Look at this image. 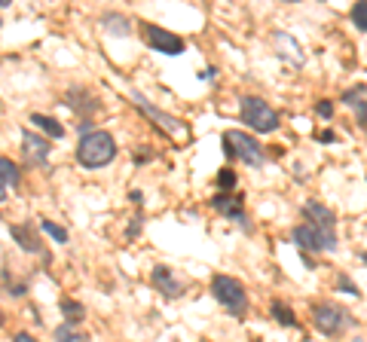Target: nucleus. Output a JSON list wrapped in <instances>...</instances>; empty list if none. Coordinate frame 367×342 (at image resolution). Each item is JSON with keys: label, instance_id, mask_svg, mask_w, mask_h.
Wrapping results in <instances>:
<instances>
[{"label": "nucleus", "instance_id": "1", "mask_svg": "<svg viewBox=\"0 0 367 342\" xmlns=\"http://www.w3.org/2000/svg\"><path fill=\"white\" fill-rule=\"evenodd\" d=\"M117 159V141L108 132H89L80 134L77 144V162L83 168H104Z\"/></svg>", "mask_w": 367, "mask_h": 342}, {"label": "nucleus", "instance_id": "2", "mask_svg": "<svg viewBox=\"0 0 367 342\" xmlns=\"http://www.w3.org/2000/svg\"><path fill=\"white\" fill-rule=\"evenodd\" d=\"M211 296H215L227 312H232L236 318L248 315V294H245L242 281H236L232 275H215L211 278Z\"/></svg>", "mask_w": 367, "mask_h": 342}, {"label": "nucleus", "instance_id": "3", "mask_svg": "<svg viewBox=\"0 0 367 342\" xmlns=\"http://www.w3.org/2000/svg\"><path fill=\"white\" fill-rule=\"evenodd\" d=\"M224 156L245 162V165H251V168H260L266 162V153H264V147L257 144V138H251V134H245V132L224 134Z\"/></svg>", "mask_w": 367, "mask_h": 342}, {"label": "nucleus", "instance_id": "4", "mask_svg": "<svg viewBox=\"0 0 367 342\" xmlns=\"http://www.w3.org/2000/svg\"><path fill=\"white\" fill-rule=\"evenodd\" d=\"M313 324H315V330L324 333V336H340L343 330H349L355 321H352V315L343 309V305H337V303H315L313 305Z\"/></svg>", "mask_w": 367, "mask_h": 342}, {"label": "nucleus", "instance_id": "5", "mask_svg": "<svg viewBox=\"0 0 367 342\" xmlns=\"http://www.w3.org/2000/svg\"><path fill=\"white\" fill-rule=\"evenodd\" d=\"M242 123L251 125L254 132H260V134H270V132L279 128V113H275L264 98L245 95L242 98Z\"/></svg>", "mask_w": 367, "mask_h": 342}, {"label": "nucleus", "instance_id": "6", "mask_svg": "<svg viewBox=\"0 0 367 342\" xmlns=\"http://www.w3.org/2000/svg\"><path fill=\"white\" fill-rule=\"evenodd\" d=\"M303 217H306L309 230H315L337 251V217H334V211L321 202H306L303 205Z\"/></svg>", "mask_w": 367, "mask_h": 342}, {"label": "nucleus", "instance_id": "7", "mask_svg": "<svg viewBox=\"0 0 367 342\" xmlns=\"http://www.w3.org/2000/svg\"><path fill=\"white\" fill-rule=\"evenodd\" d=\"M132 104H135L138 110L144 113V117H150L153 123H157V128H162L166 134H172L175 141H184V138H187V125H184L178 117H172V113H166V110H159V107H153L144 95H141V92H132Z\"/></svg>", "mask_w": 367, "mask_h": 342}, {"label": "nucleus", "instance_id": "8", "mask_svg": "<svg viewBox=\"0 0 367 342\" xmlns=\"http://www.w3.org/2000/svg\"><path fill=\"white\" fill-rule=\"evenodd\" d=\"M144 40H147V46L157 49V52H162V55H181L184 52V37L166 31V28L144 25Z\"/></svg>", "mask_w": 367, "mask_h": 342}, {"label": "nucleus", "instance_id": "9", "mask_svg": "<svg viewBox=\"0 0 367 342\" xmlns=\"http://www.w3.org/2000/svg\"><path fill=\"white\" fill-rule=\"evenodd\" d=\"M211 205H215V211H221L227 220L232 223H239L245 232H251V223H248V214H245V205L239 196H230V192H217L215 199H211Z\"/></svg>", "mask_w": 367, "mask_h": 342}, {"label": "nucleus", "instance_id": "10", "mask_svg": "<svg viewBox=\"0 0 367 342\" xmlns=\"http://www.w3.org/2000/svg\"><path fill=\"white\" fill-rule=\"evenodd\" d=\"M49 141L46 138H40V134H34L31 128H25L22 132V156H25V162L31 168H37V165H46L49 162Z\"/></svg>", "mask_w": 367, "mask_h": 342}, {"label": "nucleus", "instance_id": "11", "mask_svg": "<svg viewBox=\"0 0 367 342\" xmlns=\"http://www.w3.org/2000/svg\"><path fill=\"white\" fill-rule=\"evenodd\" d=\"M291 235H294V241H297L300 254H306V256H309V254H324V251H334V248H330L328 241H324V239H321V235L315 232V230H309L306 223H300V226H297V230H294Z\"/></svg>", "mask_w": 367, "mask_h": 342}, {"label": "nucleus", "instance_id": "12", "mask_svg": "<svg viewBox=\"0 0 367 342\" xmlns=\"http://www.w3.org/2000/svg\"><path fill=\"white\" fill-rule=\"evenodd\" d=\"M10 235L19 241V248H22L25 254H43V245H40V239H37V232H34L31 223H12L10 226ZM46 260H49V256H46Z\"/></svg>", "mask_w": 367, "mask_h": 342}, {"label": "nucleus", "instance_id": "13", "mask_svg": "<svg viewBox=\"0 0 367 342\" xmlns=\"http://www.w3.org/2000/svg\"><path fill=\"white\" fill-rule=\"evenodd\" d=\"M153 284H157L159 294L168 296V299L184 296V281H178V278H175V272H172L168 266H157V269H153Z\"/></svg>", "mask_w": 367, "mask_h": 342}, {"label": "nucleus", "instance_id": "14", "mask_svg": "<svg viewBox=\"0 0 367 342\" xmlns=\"http://www.w3.org/2000/svg\"><path fill=\"white\" fill-rule=\"evenodd\" d=\"M68 107L70 110H77V113H86V117H92V113L98 110V101L89 95L83 86H74V89L68 92Z\"/></svg>", "mask_w": 367, "mask_h": 342}, {"label": "nucleus", "instance_id": "15", "mask_svg": "<svg viewBox=\"0 0 367 342\" xmlns=\"http://www.w3.org/2000/svg\"><path fill=\"white\" fill-rule=\"evenodd\" d=\"M364 95H367V89H364V83H358L355 89H349L343 95V101L352 107V110L358 113V128H364L367 125V104H364Z\"/></svg>", "mask_w": 367, "mask_h": 342}, {"label": "nucleus", "instance_id": "16", "mask_svg": "<svg viewBox=\"0 0 367 342\" xmlns=\"http://www.w3.org/2000/svg\"><path fill=\"white\" fill-rule=\"evenodd\" d=\"M31 123L37 125L43 134H49V138H55V141L65 138V128H61V123H59V119H52V117H46V113H31Z\"/></svg>", "mask_w": 367, "mask_h": 342}, {"label": "nucleus", "instance_id": "17", "mask_svg": "<svg viewBox=\"0 0 367 342\" xmlns=\"http://www.w3.org/2000/svg\"><path fill=\"white\" fill-rule=\"evenodd\" d=\"M275 43L279 46H288V52H281L285 59H291L294 68H303V61H306V55H303V49H300V43L291 37V34H275Z\"/></svg>", "mask_w": 367, "mask_h": 342}, {"label": "nucleus", "instance_id": "18", "mask_svg": "<svg viewBox=\"0 0 367 342\" xmlns=\"http://www.w3.org/2000/svg\"><path fill=\"white\" fill-rule=\"evenodd\" d=\"M52 339H55V342H92L89 333L83 330L80 324H61V327H55Z\"/></svg>", "mask_w": 367, "mask_h": 342}, {"label": "nucleus", "instance_id": "19", "mask_svg": "<svg viewBox=\"0 0 367 342\" xmlns=\"http://www.w3.org/2000/svg\"><path fill=\"white\" fill-rule=\"evenodd\" d=\"M59 309H61V315H65V324H80V321L86 318V305L70 299V296H61Z\"/></svg>", "mask_w": 367, "mask_h": 342}, {"label": "nucleus", "instance_id": "20", "mask_svg": "<svg viewBox=\"0 0 367 342\" xmlns=\"http://www.w3.org/2000/svg\"><path fill=\"white\" fill-rule=\"evenodd\" d=\"M19 181H22V174H19V165L12 159H3V156H0V183H3L6 190H16L19 187Z\"/></svg>", "mask_w": 367, "mask_h": 342}, {"label": "nucleus", "instance_id": "21", "mask_svg": "<svg viewBox=\"0 0 367 342\" xmlns=\"http://www.w3.org/2000/svg\"><path fill=\"white\" fill-rule=\"evenodd\" d=\"M270 312H272V318L279 321L281 327H297L300 321H297V315H294V309L288 303H281V299H275V303L270 305Z\"/></svg>", "mask_w": 367, "mask_h": 342}, {"label": "nucleus", "instance_id": "22", "mask_svg": "<svg viewBox=\"0 0 367 342\" xmlns=\"http://www.w3.org/2000/svg\"><path fill=\"white\" fill-rule=\"evenodd\" d=\"M104 28H108L110 34H117V37H126L129 34V19H123V16H117V12H110V16H104Z\"/></svg>", "mask_w": 367, "mask_h": 342}, {"label": "nucleus", "instance_id": "23", "mask_svg": "<svg viewBox=\"0 0 367 342\" xmlns=\"http://www.w3.org/2000/svg\"><path fill=\"white\" fill-rule=\"evenodd\" d=\"M40 230H43L52 241H59V245H65V241H68V230H65V226H59V223H52V220H40Z\"/></svg>", "mask_w": 367, "mask_h": 342}, {"label": "nucleus", "instance_id": "24", "mask_svg": "<svg viewBox=\"0 0 367 342\" xmlns=\"http://www.w3.org/2000/svg\"><path fill=\"white\" fill-rule=\"evenodd\" d=\"M236 181H239V177H236V171H232V168L217 171V190H221V192H230L232 187H236Z\"/></svg>", "mask_w": 367, "mask_h": 342}, {"label": "nucleus", "instance_id": "25", "mask_svg": "<svg viewBox=\"0 0 367 342\" xmlns=\"http://www.w3.org/2000/svg\"><path fill=\"white\" fill-rule=\"evenodd\" d=\"M352 21H355L358 31H367V3H355V10H352Z\"/></svg>", "mask_w": 367, "mask_h": 342}, {"label": "nucleus", "instance_id": "26", "mask_svg": "<svg viewBox=\"0 0 367 342\" xmlns=\"http://www.w3.org/2000/svg\"><path fill=\"white\" fill-rule=\"evenodd\" d=\"M337 288H340V290H343V294H352V296H361V290H358V288H355V281H352V278H349V275H340V278H337Z\"/></svg>", "mask_w": 367, "mask_h": 342}, {"label": "nucleus", "instance_id": "27", "mask_svg": "<svg viewBox=\"0 0 367 342\" xmlns=\"http://www.w3.org/2000/svg\"><path fill=\"white\" fill-rule=\"evenodd\" d=\"M315 113H319L321 119H330V117H334V101H328V98H321V101L315 104Z\"/></svg>", "mask_w": 367, "mask_h": 342}, {"label": "nucleus", "instance_id": "28", "mask_svg": "<svg viewBox=\"0 0 367 342\" xmlns=\"http://www.w3.org/2000/svg\"><path fill=\"white\" fill-rule=\"evenodd\" d=\"M141 223H144V217H141V214H138V217L132 220V226H129V232H126V235H129V239H135V235L141 232Z\"/></svg>", "mask_w": 367, "mask_h": 342}, {"label": "nucleus", "instance_id": "29", "mask_svg": "<svg viewBox=\"0 0 367 342\" xmlns=\"http://www.w3.org/2000/svg\"><path fill=\"white\" fill-rule=\"evenodd\" d=\"M12 342H37V339H34L31 333H25V330H22V333H16V336H12Z\"/></svg>", "mask_w": 367, "mask_h": 342}, {"label": "nucleus", "instance_id": "30", "mask_svg": "<svg viewBox=\"0 0 367 342\" xmlns=\"http://www.w3.org/2000/svg\"><path fill=\"white\" fill-rule=\"evenodd\" d=\"M129 199H132V202H135V205H141V202H144V196H141V190H132V192H129Z\"/></svg>", "mask_w": 367, "mask_h": 342}, {"label": "nucleus", "instance_id": "31", "mask_svg": "<svg viewBox=\"0 0 367 342\" xmlns=\"http://www.w3.org/2000/svg\"><path fill=\"white\" fill-rule=\"evenodd\" d=\"M199 80H206V83H211V80H215V70H202V74H199Z\"/></svg>", "mask_w": 367, "mask_h": 342}, {"label": "nucleus", "instance_id": "32", "mask_svg": "<svg viewBox=\"0 0 367 342\" xmlns=\"http://www.w3.org/2000/svg\"><path fill=\"white\" fill-rule=\"evenodd\" d=\"M319 141H330V144H334L337 134H334V132H321V134H319Z\"/></svg>", "mask_w": 367, "mask_h": 342}, {"label": "nucleus", "instance_id": "33", "mask_svg": "<svg viewBox=\"0 0 367 342\" xmlns=\"http://www.w3.org/2000/svg\"><path fill=\"white\" fill-rule=\"evenodd\" d=\"M6 192H10V190H6L3 183H0V202H6Z\"/></svg>", "mask_w": 367, "mask_h": 342}, {"label": "nucleus", "instance_id": "34", "mask_svg": "<svg viewBox=\"0 0 367 342\" xmlns=\"http://www.w3.org/2000/svg\"><path fill=\"white\" fill-rule=\"evenodd\" d=\"M0 327H3V312H0Z\"/></svg>", "mask_w": 367, "mask_h": 342}, {"label": "nucleus", "instance_id": "35", "mask_svg": "<svg viewBox=\"0 0 367 342\" xmlns=\"http://www.w3.org/2000/svg\"><path fill=\"white\" fill-rule=\"evenodd\" d=\"M0 28H3V21H0Z\"/></svg>", "mask_w": 367, "mask_h": 342}]
</instances>
